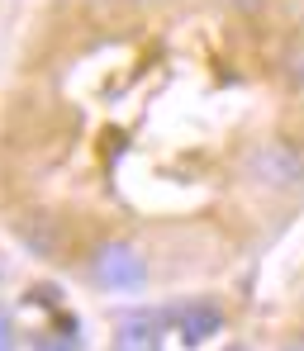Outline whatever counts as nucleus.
Returning a JSON list of instances; mask_svg holds the SVG:
<instances>
[{
    "mask_svg": "<svg viewBox=\"0 0 304 351\" xmlns=\"http://www.w3.org/2000/svg\"><path fill=\"white\" fill-rule=\"evenodd\" d=\"M224 328V313L214 308V304H190L181 313V337H185V347H200L204 337H214Z\"/></svg>",
    "mask_w": 304,
    "mask_h": 351,
    "instance_id": "4",
    "label": "nucleus"
},
{
    "mask_svg": "<svg viewBox=\"0 0 304 351\" xmlns=\"http://www.w3.org/2000/svg\"><path fill=\"white\" fill-rule=\"evenodd\" d=\"M233 351H247V347H233Z\"/></svg>",
    "mask_w": 304,
    "mask_h": 351,
    "instance_id": "10",
    "label": "nucleus"
},
{
    "mask_svg": "<svg viewBox=\"0 0 304 351\" xmlns=\"http://www.w3.org/2000/svg\"><path fill=\"white\" fill-rule=\"evenodd\" d=\"M19 237H24V247H29L34 256H58V247H62V228L48 219V214L19 223Z\"/></svg>",
    "mask_w": 304,
    "mask_h": 351,
    "instance_id": "5",
    "label": "nucleus"
},
{
    "mask_svg": "<svg viewBox=\"0 0 304 351\" xmlns=\"http://www.w3.org/2000/svg\"><path fill=\"white\" fill-rule=\"evenodd\" d=\"M115 351H162V323L152 313H128L115 328Z\"/></svg>",
    "mask_w": 304,
    "mask_h": 351,
    "instance_id": "3",
    "label": "nucleus"
},
{
    "mask_svg": "<svg viewBox=\"0 0 304 351\" xmlns=\"http://www.w3.org/2000/svg\"><path fill=\"white\" fill-rule=\"evenodd\" d=\"M91 280H95L100 290H138V285L148 280V266H143V256H138L133 247L105 242V247L95 252V261H91Z\"/></svg>",
    "mask_w": 304,
    "mask_h": 351,
    "instance_id": "2",
    "label": "nucleus"
},
{
    "mask_svg": "<svg viewBox=\"0 0 304 351\" xmlns=\"http://www.w3.org/2000/svg\"><path fill=\"white\" fill-rule=\"evenodd\" d=\"M224 5H229V10H257L261 0H224Z\"/></svg>",
    "mask_w": 304,
    "mask_h": 351,
    "instance_id": "7",
    "label": "nucleus"
},
{
    "mask_svg": "<svg viewBox=\"0 0 304 351\" xmlns=\"http://www.w3.org/2000/svg\"><path fill=\"white\" fill-rule=\"evenodd\" d=\"M247 171L271 190H295V185H304V157L285 143H261V147H252Z\"/></svg>",
    "mask_w": 304,
    "mask_h": 351,
    "instance_id": "1",
    "label": "nucleus"
},
{
    "mask_svg": "<svg viewBox=\"0 0 304 351\" xmlns=\"http://www.w3.org/2000/svg\"><path fill=\"white\" fill-rule=\"evenodd\" d=\"M285 351H304V342H290V347H285Z\"/></svg>",
    "mask_w": 304,
    "mask_h": 351,
    "instance_id": "8",
    "label": "nucleus"
},
{
    "mask_svg": "<svg viewBox=\"0 0 304 351\" xmlns=\"http://www.w3.org/2000/svg\"><path fill=\"white\" fill-rule=\"evenodd\" d=\"M133 5H157V0H133Z\"/></svg>",
    "mask_w": 304,
    "mask_h": 351,
    "instance_id": "9",
    "label": "nucleus"
},
{
    "mask_svg": "<svg viewBox=\"0 0 304 351\" xmlns=\"http://www.w3.org/2000/svg\"><path fill=\"white\" fill-rule=\"evenodd\" d=\"M290 81H295V90H304V48L290 53Z\"/></svg>",
    "mask_w": 304,
    "mask_h": 351,
    "instance_id": "6",
    "label": "nucleus"
}]
</instances>
